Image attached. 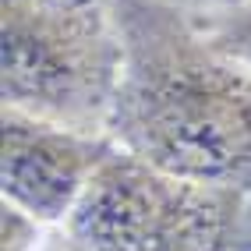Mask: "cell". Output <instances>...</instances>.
Segmentation results:
<instances>
[{
    "mask_svg": "<svg viewBox=\"0 0 251 251\" xmlns=\"http://www.w3.org/2000/svg\"><path fill=\"white\" fill-rule=\"evenodd\" d=\"M124 71L113 0H0L7 110L106 135Z\"/></svg>",
    "mask_w": 251,
    "mask_h": 251,
    "instance_id": "cell-2",
    "label": "cell"
},
{
    "mask_svg": "<svg viewBox=\"0 0 251 251\" xmlns=\"http://www.w3.org/2000/svg\"><path fill=\"white\" fill-rule=\"evenodd\" d=\"M60 233L68 251H251V188L166 174L113 142Z\"/></svg>",
    "mask_w": 251,
    "mask_h": 251,
    "instance_id": "cell-3",
    "label": "cell"
},
{
    "mask_svg": "<svg viewBox=\"0 0 251 251\" xmlns=\"http://www.w3.org/2000/svg\"><path fill=\"white\" fill-rule=\"evenodd\" d=\"M43 251H68V244H64V237H60V230H57V226L50 230V237H46Z\"/></svg>",
    "mask_w": 251,
    "mask_h": 251,
    "instance_id": "cell-8",
    "label": "cell"
},
{
    "mask_svg": "<svg viewBox=\"0 0 251 251\" xmlns=\"http://www.w3.org/2000/svg\"><path fill=\"white\" fill-rule=\"evenodd\" d=\"M50 230L53 226L39 223L36 216H28L18 205H0V251H43Z\"/></svg>",
    "mask_w": 251,
    "mask_h": 251,
    "instance_id": "cell-6",
    "label": "cell"
},
{
    "mask_svg": "<svg viewBox=\"0 0 251 251\" xmlns=\"http://www.w3.org/2000/svg\"><path fill=\"white\" fill-rule=\"evenodd\" d=\"M0 191L46 226H64L85 198L113 138L43 121L22 110L0 113Z\"/></svg>",
    "mask_w": 251,
    "mask_h": 251,
    "instance_id": "cell-4",
    "label": "cell"
},
{
    "mask_svg": "<svg viewBox=\"0 0 251 251\" xmlns=\"http://www.w3.org/2000/svg\"><path fill=\"white\" fill-rule=\"evenodd\" d=\"M124 71L106 135L166 174L251 188V71L180 0H113Z\"/></svg>",
    "mask_w": 251,
    "mask_h": 251,
    "instance_id": "cell-1",
    "label": "cell"
},
{
    "mask_svg": "<svg viewBox=\"0 0 251 251\" xmlns=\"http://www.w3.org/2000/svg\"><path fill=\"white\" fill-rule=\"evenodd\" d=\"M188 4L191 11H216V7H230V4H241V0H180Z\"/></svg>",
    "mask_w": 251,
    "mask_h": 251,
    "instance_id": "cell-7",
    "label": "cell"
},
{
    "mask_svg": "<svg viewBox=\"0 0 251 251\" xmlns=\"http://www.w3.org/2000/svg\"><path fill=\"white\" fill-rule=\"evenodd\" d=\"M202 28L209 32V39L226 50V53L251 71V0L230 7H216V11H195Z\"/></svg>",
    "mask_w": 251,
    "mask_h": 251,
    "instance_id": "cell-5",
    "label": "cell"
}]
</instances>
